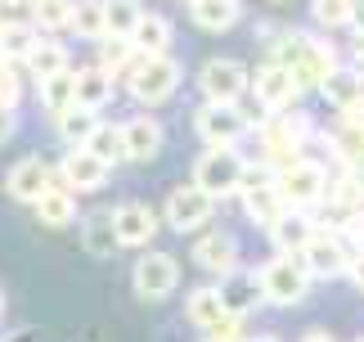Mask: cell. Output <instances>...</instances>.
<instances>
[{
    "label": "cell",
    "mask_w": 364,
    "mask_h": 342,
    "mask_svg": "<svg viewBox=\"0 0 364 342\" xmlns=\"http://www.w3.org/2000/svg\"><path fill=\"white\" fill-rule=\"evenodd\" d=\"M270 63H284L292 81H297V90H319L324 77L338 68V50L328 46V41H319L311 32H274L270 41Z\"/></svg>",
    "instance_id": "cell-1"
},
{
    "label": "cell",
    "mask_w": 364,
    "mask_h": 342,
    "mask_svg": "<svg viewBox=\"0 0 364 342\" xmlns=\"http://www.w3.org/2000/svg\"><path fill=\"white\" fill-rule=\"evenodd\" d=\"M315 135V122L306 108H288V113H274V118H265L257 126V140H261V162L265 167H288L301 158L306 140Z\"/></svg>",
    "instance_id": "cell-2"
},
{
    "label": "cell",
    "mask_w": 364,
    "mask_h": 342,
    "mask_svg": "<svg viewBox=\"0 0 364 342\" xmlns=\"http://www.w3.org/2000/svg\"><path fill=\"white\" fill-rule=\"evenodd\" d=\"M265 122L261 108H247V104H203L193 113V131L207 149H239V140L247 131H257Z\"/></svg>",
    "instance_id": "cell-3"
},
{
    "label": "cell",
    "mask_w": 364,
    "mask_h": 342,
    "mask_svg": "<svg viewBox=\"0 0 364 342\" xmlns=\"http://www.w3.org/2000/svg\"><path fill=\"white\" fill-rule=\"evenodd\" d=\"M180 81H185L180 59H171V54H139V63L126 77V90H131L139 108H158L180 90Z\"/></svg>",
    "instance_id": "cell-4"
},
{
    "label": "cell",
    "mask_w": 364,
    "mask_h": 342,
    "mask_svg": "<svg viewBox=\"0 0 364 342\" xmlns=\"http://www.w3.org/2000/svg\"><path fill=\"white\" fill-rule=\"evenodd\" d=\"M274 180H279V194H284V203H288L292 212H315V207L328 198L333 171L319 162V158H306V153H301L297 162L279 167Z\"/></svg>",
    "instance_id": "cell-5"
},
{
    "label": "cell",
    "mask_w": 364,
    "mask_h": 342,
    "mask_svg": "<svg viewBox=\"0 0 364 342\" xmlns=\"http://www.w3.org/2000/svg\"><path fill=\"white\" fill-rule=\"evenodd\" d=\"M243 176H247V158H243L239 149H203L198 162H193V176L189 180L220 203V198L243 194Z\"/></svg>",
    "instance_id": "cell-6"
},
{
    "label": "cell",
    "mask_w": 364,
    "mask_h": 342,
    "mask_svg": "<svg viewBox=\"0 0 364 342\" xmlns=\"http://www.w3.org/2000/svg\"><path fill=\"white\" fill-rule=\"evenodd\" d=\"M193 81L203 90V104H243L252 95V68L243 59H230V54L207 59Z\"/></svg>",
    "instance_id": "cell-7"
},
{
    "label": "cell",
    "mask_w": 364,
    "mask_h": 342,
    "mask_svg": "<svg viewBox=\"0 0 364 342\" xmlns=\"http://www.w3.org/2000/svg\"><path fill=\"white\" fill-rule=\"evenodd\" d=\"M311 270H306L301 256H270L261 266V289H265V306H301L306 293H311Z\"/></svg>",
    "instance_id": "cell-8"
},
{
    "label": "cell",
    "mask_w": 364,
    "mask_h": 342,
    "mask_svg": "<svg viewBox=\"0 0 364 342\" xmlns=\"http://www.w3.org/2000/svg\"><path fill=\"white\" fill-rule=\"evenodd\" d=\"M243 212L252 221L261 225V230H270V225L284 217V212H292L284 203V194H279V180H274V167H265L261 158L247 162V176H243Z\"/></svg>",
    "instance_id": "cell-9"
},
{
    "label": "cell",
    "mask_w": 364,
    "mask_h": 342,
    "mask_svg": "<svg viewBox=\"0 0 364 342\" xmlns=\"http://www.w3.org/2000/svg\"><path fill=\"white\" fill-rule=\"evenodd\" d=\"M216 217V198L198 190V185H176L171 194H166V203H162V225H171L176 234H198L203 225H212Z\"/></svg>",
    "instance_id": "cell-10"
},
{
    "label": "cell",
    "mask_w": 364,
    "mask_h": 342,
    "mask_svg": "<svg viewBox=\"0 0 364 342\" xmlns=\"http://www.w3.org/2000/svg\"><path fill=\"white\" fill-rule=\"evenodd\" d=\"M180 284V261L171 252H158V248H144L139 252V261L131 266V289L139 302H162V297H171Z\"/></svg>",
    "instance_id": "cell-11"
},
{
    "label": "cell",
    "mask_w": 364,
    "mask_h": 342,
    "mask_svg": "<svg viewBox=\"0 0 364 342\" xmlns=\"http://www.w3.org/2000/svg\"><path fill=\"white\" fill-rule=\"evenodd\" d=\"M252 99H257V108L265 113V118H274V113H288L292 104H297L301 90H297V81H292V73L284 63L265 59L257 73H252Z\"/></svg>",
    "instance_id": "cell-12"
},
{
    "label": "cell",
    "mask_w": 364,
    "mask_h": 342,
    "mask_svg": "<svg viewBox=\"0 0 364 342\" xmlns=\"http://www.w3.org/2000/svg\"><path fill=\"white\" fill-rule=\"evenodd\" d=\"M113 230L122 248H149L162 230V212L139 203V198H126V203L113 207Z\"/></svg>",
    "instance_id": "cell-13"
},
{
    "label": "cell",
    "mask_w": 364,
    "mask_h": 342,
    "mask_svg": "<svg viewBox=\"0 0 364 342\" xmlns=\"http://www.w3.org/2000/svg\"><path fill=\"white\" fill-rule=\"evenodd\" d=\"M59 180V171H54L41 153H27V158H18L9 171H5V194L14 198V203H27L36 207V198L50 190V185Z\"/></svg>",
    "instance_id": "cell-14"
},
{
    "label": "cell",
    "mask_w": 364,
    "mask_h": 342,
    "mask_svg": "<svg viewBox=\"0 0 364 342\" xmlns=\"http://www.w3.org/2000/svg\"><path fill=\"white\" fill-rule=\"evenodd\" d=\"M54 171H59V180H63L73 194H100L104 185L113 180V167H108L104 158H95L90 149H68Z\"/></svg>",
    "instance_id": "cell-15"
},
{
    "label": "cell",
    "mask_w": 364,
    "mask_h": 342,
    "mask_svg": "<svg viewBox=\"0 0 364 342\" xmlns=\"http://www.w3.org/2000/svg\"><path fill=\"white\" fill-rule=\"evenodd\" d=\"M301 261L311 270V279H342L346 266H351V248H346V239L338 230H319L311 244H306Z\"/></svg>",
    "instance_id": "cell-16"
},
{
    "label": "cell",
    "mask_w": 364,
    "mask_h": 342,
    "mask_svg": "<svg viewBox=\"0 0 364 342\" xmlns=\"http://www.w3.org/2000/svg\"><path fill=\"white\" fill-rule=\"evenodd\" d=\"M239 239H234L230 230H203L198 239H193V266L207 270V275L225 279L230 270H239Z\"/></svg>",
    "instance_id": "cell-17"
},
{
    "label": "cell",
    "mask_w": 364,
    "mask_h": 342,
    "mask_svg": "<svg viewBox=\"0 0 364 342\" xmlns=\"http://www.w3.org/2000/svg\"><path fill=\"white\" fill-rule=\"evenodd\" d=\"M216 289H220V302H225V311H230V316H239V320H247L257 306H265L261 270L239 266V270H230L225 279H216Z\"/></svg>",
    "instance_id": "cell-18"
},
{
    "label": "cell",
    "mask_w": 364,
    "mask_h": 342,
    "mask_svg": "<svg viewBox=\"0 0 364 342\" xmlns=\"http://www.w3.org/2000/svg\"><path fill=\"white\" fill-rule=\"evenodd\" d=\"M166 145V131L158 118L139 113V118H126L122 122V158L126 162H153Z\"/></svg>",
    "instance_id": "cell-19"
},
{
    "label": "cell",
    "mask_w": 364,
    "mask_h": 342,
    "mask_svg": "<svg viewBox=\"0 0 364 342\" xmlns=\"http://www.w3.org/2000/svg\"><path fill=\"white\" fill-rule=\"evenodd\" d=\"M324 145L342 167H364V108H355V113H346V118L333 122L324 131Z\"/></svg>",
    "instance_id": "cell-20"
},
{
    "label": "cell",
    "mask_w": 364,
    "mask_h": 342,
    "mask_svg": "<svg viewBox=\"0 0 364 342\" xmlns=\"http://www.w3.org/2000/svg\"><path fill=\"white\" fill-rule=\"evenodd\" d=\"M319 95L328 99V108L338 113V118H346V113L364 108V73H360V68H342V63H338V68L324 77Z\"/></svg>",
    "instance_id": "cell-21"
},
{
    "label": "cell",
    "mask_w": 364,
    "mask_h": 342,
    "mask_svg": "<svg viewBox=\"0 0 364 342\" xmlns=\"http://www.w3.org/2000/svg\"><path fill=\"white\" fill-rule=\"evenodd\" d=\"M265 234H270V244H274L279 256H301L306 244L319 234V225H315L311 212H284V217H279Z\"/></svg>",
    "instance_id": "cell-22"
},
{
    "label": "cell",
    "mask_w": 364,
    "mask_h": 342,
    "mask_svg": "<svg viewBox=\"0 0 364 342\" xmlns=\"http://www.w3.org/2000/svg\"><path fill=\"white\" fill-rule=\"evenodd\" d=\"M36 225H46V230H68V225H77L81 221V212H77V194L68 190L63 180H54L46 194L36 198Z\"/></svg>",
    "instance_id": "cell-23"
},
{
    "label": "cell",
    "mask_w": 364,
    "mask_h": 342,
    "mask_svg": "<svg viewBox=\"0 0 364 342\" xmlns=\"http://www.w3.org/2000/svg\"><path fill=\"white\" fill-rule=\"evenodd\" d=\"M77 225H81V248H86V256H95V261H108V256L122 248L117 230H113V207H95Z\"/></svg>",
    "instance_id": "cell-24"
},
{
    "label": "cell",
    "mask_w": 364,
    "mask_h": 342,
    "mask_svg": "<svg viewBox=\"0 0 364 342\" xmlns=\"http://www.w3.org/2000/svg\"><path fill=\"white\" fill-rule=\"evenodd\" d=\"M113 99H117V77H113V73H104L100 63L77 68V104H81V108L104 113Z\"/></svg>",
    "instance_id": "cell-25"
},
{
    "label": "cell",
    "mask_w": 364,
    "mask_h": 342,
    "mask_svg": "<svg viewBox=\"0 0 364 342\" xmlns=\"http://www.w3.org/2000/svg\"><path fill=\"white\" fill-rule=\"evenodd\" d=\"M23 68H27V81L41 86V81L68 73V68H73V59H68V46H59L54 36H41L36 46H32V54L23 59Z\"/></svg>",
    "instance_id": "cell-26"
},
{
    "label": "cell",
    "mask_w": 364,
    "mask_h": 342,
    "mask_svg": "<svg viewBox=\"0 0 364 342\" xmlns=\"http://www.w3.org/2000/svg\"><path fill=\"white\" fill-rule=\"evenodd\" d=\"M189 19H193V27H203V32H230V27L243 19V0H193Z\"/></svg>",
    "instance_id": "cell-27"
},
{
    "label": "cell",
    "mask_w": 364,
    "mask_h": 342,
    "mask_svg": "<svg viewBox=\"0 0 364 342\" xmlns=\"http://www.w3.org/2000/svg\"><path fill=\"white\" fill-rule=\"evenodd\" d=\"M171 41H176V27H171V19H166V14H153V9H144V19H139L135 36H131V46H135L139 54H171Z\"/></svg>",
    "instance_id": "cell-28"
},
{
    "label": "cell",
    "mask_w": 364,
    "mask_h": 342,
    "mask_svg": "<svg viewBox=\"0 0 364 342\" xmlns=\"http://www.w3.org/2000/svg\"><path fill=\"white\" fill-rule=\"evenodd\" d=\"M185 316H189L193 329L203 333V329H212L216 320H225L230 311H225V302H220V289H216V284H198V289L185 297Z\"/></svg>",
    "instance_id": "cell-29"
},
{
    "label": "cell",
    "mask_w": 364,
    "mask_h": 342,
    "mask_svg": "<svg viewBox=\"0 0 364 342\" xmlns=\"http://www.w3.org/2000/svg\"><path fill=\"white\" fill-rule=\"evenodd\" d=\"M36 41H41V32H36L32 19H0V59L23 63Z\"/></svg>",
    "instance_id": "cell-30"
},
{
    "label": "cell",
    "mask_w": 364,
    "mask_h": 342,
    "mask_svg": "<svg viewBox=\"0 0 364 342\" xmlns=\"http://www.w3.org/2000/svg\"><path fill=\"white\" fill-rule=\"evenodd\" d=\"M36 99H41V108H46L50 118H63V113L77 104V68H68V73L41 81L36 86Z\"/></svg>",
    "instance_id": "cell-31"
},
{
    "label": "cell",
    "mask_w": 364,
    "mask_h": 342,
    "mask_svg": "<svg viewBox=\"0 0 364 342\" xmlns=\"http://www.w3.org/2000/svg\"><path fill=\"white\" fill-rule=\"evenodd\" d=\"M68 32L100 46L108 36V5L104 0H73V27H68Z\"/></svg>",
    "instance_id": "cell-32"
},
{
    "label": "cell",
    "mask_w": 364,
    "mask_h": 342,
    "mask_svg": "<svg viewBox=\"0 0 364 342\" xmlns=\"http://www.w3.org/2000/svg\"><path fill=\"white\" fill-rule=\"evenodd\" d=\"M54 126H59V140L68 149H86L90 145V135L100 131V113H90V108H81V104H73L63 113V118H54Z\"/></svg>",
    "instance_id": "cell-33"
},
{
    "label": "cell",
    "mask_w": 364,
    "mask_h": 342,
    "mask_svg": "<svg viewBox=\"0 0 364 342\" xmlns=\"http://www.w3.org/2000/svg\"><path fill=\"white\" fill-rule=\"evenodd\" d=\"M95 50H100V59H95V63H100L104 73H113L117 81H126V77H131V68L139 63V50L126 36H104Z\"/></svg>",
    "instance_id": "cell-34"
},
{
    "label": "cell",
    "mask_w": 364,
    "mask_h": 342,
    "mask_svg": "<svg viewBox=\"0 0 364 342\" xmlns=\"http://www.w3.org/2000/svg\"><path fill=\"white\" fill-rule=\"evenodd\" d=\"M27 19L36 23V32H41V36L68 32V27H73V0H32Z\"/></svg>",
    "instance_id": "cell-35"
},
{
    "label": "cell",
    "mask_w": 364,
    "mask_h": 342,
    "mask_svg": "<svg viewBox=\"0 0 364 342\" xmlns=\"http://www.w3.org/2000/svg\"><path fill=\"white\" fill-rule=\"evenodd\" d=\"M360 0H311V19L324 27V32H338V27H351Z\"/></svg>",
    "instance_id": "cell-36"
},
{
    "label": "cell",
    "mask_w": 364,
    "mask_h": 342,
    "mask_svg": "<svg viewBox=\"0 0 364 342\" xmlns=\"http://www.w3.org/2000/svg\"><path fill=\"white\" fill-rule=\"evenodd\" d=\"M108 5V36H135L139 19H144V9H139V0H104Z\"/></svg>",
    "instance_id": "cell-37"
},
{
    "label": "cell",
    "mask_w": 364,
    "mask_h": 342,
    "mask_svg": "<svg viewBox=\"0 0 364 342\" xmlns=\"http://www.w3.org/2000/svg\"><path fill=\"white\" fill-rule=\"evenodd\" d=\"M95 158H104L108 167H117L122 162V126H113V122H100V131L90 135V145H86Z\"/></svg>",
    "instance_id": "cell-38"
},
{
    "label": "cell",
    "mask_w": 364,
    "mask_h": 342,
    "mask_svg": "<svg viewBox=\"0 0 364 342\" xmlns=\"http://www.w3.org/2000/svg\"><path fill=\"white\" fill-rule=\"evenodd\" d=\"M23 81H27V68H23V63L0 59V108H18V99H23Z\"/></svg>",
    "instance_id": "cell-39"
},
{
    "label": "cell",
    "mask_w": 364,
    "mask_h": 342,
    "mask_svg": "<svg viewBox=\"0 0 364 342\" xmlns=\"http://www.w3.org/2000/svg\"><path fill=\"white\" fill-rule=\"evenodd\" d=\"M203 342H247V333H243V320H239V316H225V320H216L212 329H203Z\"/></svg>",
    "instance_id": "cell-40"
},
{
    "label": "cell",
    "mask_w": 364,
    "mask_h": 342,
    "mask_svg": "<svg viewBox=\"0 0 364 342\" xmlns=\"http://www.w3.org/2000/svg\"><path fill=\"white\" fill-rule=\"evenodd\" d=\"M338 234L346 239V248H351L355 256H364V207H360V212H351V217H346V225H342Z\"/></svg>",
    "instance_id": "cell-41"
},
{
    "label": "cell",
    "mask_w": 364,
    "mask_h": 342,
    "mask_svg": "<svg viewBox=\"0 0 364 342\" xmlns=\"http://www.w3.org/2000/svg\"><path fill=\"white\" fill-rule=\"evenodd\" d=\"M18 131V108H0V145Z\"/></svg>",
    "instance_id": "cell-42"
},
{
    "label": "cell",
    "mask_w": 364,
    "mask_h": 342,
    "mask_svg": "<svg viewBox=\"0 0 364 342\" xmlns=\"http://www.w3.org/2000/svg\"><path fill=\"white\" fill-rule=\"evenodd\" d=\"M346 279H351L355 289L364 293V256H355V252H351V266H346Z\"/></svg>",
    "instance_id": "cell-43"
},
{
    "label": "cell",
    "mask_w": 364,
    "mask_h": 342,
    "mask_svg": "<svg viewBox=\"0 0 364 342\" xmlns=\"http://www.w3.org/2000/svg\"><path fill=\"white\" fill-rule=\"evenodd\" d=\"M301 342H338V338H333L328 329H306V333H301Z\"/></svg>",
    "instance_id": "cell-44"
},
{
    "label": "cell",
    "mask_w": 364,
    "mask_h": 342,
    "mask_svg": "<svg viewBox=\"0 0 364 342\" xmlns=\"http://www.w3.org/2000/svg\"><path fill=\"white\" fill-rule=\"evenodd\" d=\"M351 32H355V41H364V0L355 5V19H351Z\"/></svg>",
    "instance_id": "cell-45"
},
{
    "label": "cell",
    "mask_w": 364,
    "mask_h": 342,
    "mask_svg": "<svg viewBox=\"0 0 364 342\" xmlns=\"http://www.w3.org/2000/svg\"><path fill=\"white\" fill-rule=\"evenodd\" d=\"M18 5H32V0H0V9H18Z\"/></svg>",
    "instance_id": "cell-46"
},
{
    "label": "cell",
    "mask_w": 364,
    "mask_h": 342,
    "mask_svg": "<svg viewBox=\"0 0 364 342\" xmlns=\"http://www.w3.org/2000/svg\"><path fill=\"white\" fill-rule=\"evenodd\" d=\"M355 46H360V54H355V59H360V73H364V41H355Z\"/></svg>",
    "instance_id": "cell-47"
},
{
    "label": "cell",
    "mask_w": 364,
    "mask_h": 342,
    "mask_svg": "<svg viewBox=\"0 0 364 342\" xmlns=\"http://www.w3.org/2000/svg\"><path fill=\"white\" fill-rule=\"evenodd\" d=\"M247 342H279V338H270V333H261V338H247Z\"/></svg>",
    "instance_id": "cell-48"
},
{
    "label": "cell",
    "mask_w": 364,
    "mask_h": 342,
    "mask_svg": "<svg viewBox=\"0 0 364 342\" xmlns=\"http://www.w3.org/2000/svg\"><path fill=\"white\" fill-rule=\"evenodd\" d=\"M0 320H5V289H0Z\"/></svg>",
    "instance_id": "cell-49"
},
{
    "label": "cell",
    "mask_w": 364,
    "mask_h": 342,
    "mask_svg": "<svg viewBox=\"0 0 364 342\" xmlns=\"http://www.w3.org/2000/svg\"><path fill=\"white\" fill-rule=\"evenodd\" d=\"M355 176H360V194H364V167H355Z\"/></svg>",
    "instance_id": "cell-50"
},
{
    "label": "cell",
    "mask_w": 364,
    "mask_h": 342,
    "mask_svg": "<svg viewBox=\"0 0 364 342\" xmlns=\"http://www.w3.org/2000/svg\"><path fill=\"white\" fill-rule=\"evenodd\" d=\"M274 5H284V0H274Z\"/></svg>",
    "instance_id": "cell-51"
},
{
    "label": "cell",
    "mask_w": 364,
    "mask_h": 342,
    "mask_svg": "<svg viewBox=\"0 0 364 342\" xmlns=\"http://www.w3.org/2000/svg\"><path fill=\"white\" fill-rule=\"evenodd\" d=\"M185 5H193V0H185Z\"/></svg>",
    "instance_id": "cell-52"
},
{
    "label": "cell",
    "mask_w": 364,
    "mask_h": 342,
    "mask_svg": "<svg viewBox=\"0 0 364 342\" xmlns=\"http://www.w3.org/2000/svg\"><path fill=\"white\" fill-rule=\"evenodd\" d=\"M355 342H364V338H355Z\"/></svg>",
    "instance_id": "cell-53"
},
{
    "label": "cell",
    "mask_w": 364,
    "mask_h": 342,
    "mask_svg": "<svg viewBox=\"0 0 364 342\" xmlns=\"http://www.w3.org/2000/svg\"><path fill=\"white\" fill-rule=\"evenodd\" d=\"M0 19H5V14H0Z\"/></svg>",
    "instance_id": "cell-54"
}]
</instances>
